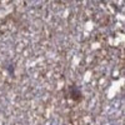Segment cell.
I'll return each mask as SVG.
<instances>
[{
    "instance_id": "cell-1",
    "label": "cell",
    "mask_w": 125,
    "mask_h": 125,
    "mask_svg": "<svg viewBox=\"0 0 125 125\" xmlns=\"http://www.w3.org/2000/svg\"><path fill=\"white\" fill-rule=\"evenodd\" d=\"M70 98L73 100H75V101L81 100V98H83L81 96V91H80V89L78 86H75V85L70 86Z\"/></svg>"
}]
</instances>
